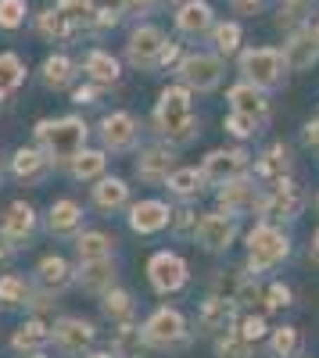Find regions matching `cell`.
Returning <instances> with one entry per match:
<instances>
[{
  "label": "cell",
  "instance_id": "obj_53",
  "mask_svg": "<svg viewBox=\"0 0 319 358\" xmlns=\"http://www.w3.org/2000/svg\"><path fill=\"white\" fill-rule=\"evenodd\" d=\"M309 258H312V262L319 265V229L312 233V244H309Z\"/></svg>",
  "mask_w": 319,
  "mask_h": 358
},
{
  "label": "cell",
  "instance_id": "obj_18",
  "mask_svg": "<svg viewBox=\"0 0 319 358\" xmlns=\"http://www.w3.org/2000/svg\"><path fill=\"white\" fill-rule=\"evenodd\" d=\"M126 212H129L126 222L136 236H155V233L172 226V204L162 201V197H140L126 208Z\"/></svg>",
  "mask_w": 319,
  "mask_h": 358
},
{
  "label": "cell",
  "instance_id": "obj_19",
  "mask_svg": "<svg viewBox=\"0 0 319 358\" xmlns=\"http://www.w3.org/2000/svg\"><path fill=\"white\" fill-rule=\"evenodd\" d=\"M226 104H229V111L234 115H244V118H255L258 126H269V118H273V104H269V94L266 90H258V86H251V83H234L226 90Z\"/></svg>",
  "mask_w": 319,
  "mask_h": 358
},
{
  "label": "cell",
  "instance_id": "obj_44",
  "mask_svg": "<svg viewBox=\"0 0 319 358\" xmlns=\"http://www.w3.org/2000/svg\"><path fill=\"white\" fill-rule=\"evenodd\" d=\"M222 129H226V136H234V143H248L262 133V126H258L255 118H244V115H234V111L222 118Z\"/></svg>",
  "mask_w": 319,
  "mask_h": 358
},
{
  "label": "cell",
  "instance_id": "obj_37",
  "mask_svg": "<svg viewBox=\"0 0 319 358\" xmlns=\"http://www.w3.org/2000/svg\"><path fill=\"white\" fill-rule=\"evenodd\" d=\"M101 312L119 326V322H133V315H136V301H133V294L126 290V287H115V290H108L104 297H101Z\"/></svg>",
  "mask_w": 319,
  "mask_h": 358
},
{
  "label": "cell",
  "instance_id": "obj_6",
  "mask_svg": "<svg viewBox=\"0 0 319 358\" xmlns=\"http://www.w3.org/2000/svg\"><path fill=\"white\" fill-rule=\"evenodd\" d=\"M255 165V155L248 151V143H234V147H212V151L201 158V176H205V183L212 190L226 187L229 179H241L248 176Z\"/></svg>",
  "mask_w": 319,
  "mask_h": 358
},
{
  "label": "cell",
  "instance_id": "obj_38",
  "mask_svg": "<svg viewBox=\"0 0 319 358\" xmlns=\"http://www.w3.org/2000/svg\"><path fill=\"white\" fill-rule=\"evenodd\" d=\"M22 83H25V62L11 50H0V101L11 97Z\"/></svg>",
  "mask_w": 319,
  "mask_h": 358
},
{
  "label": "cell",
  "instance_id": "obj_1",
  "mask_svg": "<svg viewBox=\"0 0 319 358\" xmlns=\"http://www.w3.org/2000/svg\"><path fill=\"white\" fill-rule=\"evenodd\" d=\"M151 126L158 133V140H165L169 147H190L201 136V118L194 115V94L183 83H169L151 111Z\"/></svg>",
  "mask_w": 319,
  "mask_h": 358
},
{
  "label": "cell",
  "instance_id": "obj_24",
  "mask_svg": "<svg viewBox=\"0 0 319 358\" xmlns=\"http://www.w3.org/2000/svg\"><path fill=\"white\" fill-rule=\"evenodd\" d=\"M90 201L94 208H101V212H122V208H129V183L122 176H101L97 183L90 187Z\"/></svg>",
  "mask_w": 319,
  "mask_h": 358
},
{
  "label": "cell",
  "instance_id": "obj_49",
  "mask_svg": "<svg viewBox=\"0 0 319 358\" xmlns=\"http://www.w3.org/2000/svg\"><path fill=\"white\" fill-rule=\"evenodd\" d=\"M180 62H183V47H180L176 40H169L165 50H162V57H158V72H162V69H176Z\"/></svg>",
  "mask_w": 319,
  "mask_h": 358
},
{
  "label": "cell",
  "instance_id": "obj_29",
  "mask_svg": "<svg viewBox=\"0 0 319 358\" xmlns=\"http://www.w3.org/2000/svg\"><path fill=\"white\" fill-rule=\"evenodd\" d=\"M302 351H305L302 326L283 322V326H273L269 330V337H266V355L269 358H302Z\"/></svg>",
  "mask_w": 319,
  "mask_h": 358
},
{
  "label": "cell",
  "instance_id": "obj_54",
  "mask_svg": "<svg viewBox=\"0 0 319 358\" xmlns=\"http://www.w3.org/2000/svg\"><path fill=\"white\" fill-rule=\"evenodd\" d=\"M86 358H115V355H111V351H90Z\"/></svg>",
  "mask_w": 319,
  "mask_h": 358
},
{
  "label": "cell",
  "instance_id": "obj_45",
  "mask_svg": "<svg viewBox=\"0 0 319 358\" xmlns=\"http://www.w3.org/2000/svg\"><path fill=\"white\" fill-rule=\"evenodd\" d=\"M237 330H241V337H248L251 344H262L266 337H269V330L273 326L266 322V312H241V322H237Z\"/></svg>",
  "mask_w": 319,
  "mask_h": 358
},
{
  "label": "cell",
  "instance_id": "obj_32",
  "mask_svg": "<svg viewBox=\"0 0 319 358\" xmlns=\"http://www.w3.org/2000/svg\"><path fill=\"white\" fill-rule=\"evenodd\" d=\"M54 162L40 151V147H18V151L11 155V176L15 179H25V183H36V179L47 176Z\"/></svg>",
  "mask_w": 319,
  "mask_h": 358
},
{
  "label": "cell",
  "instance_id": "obj_5",
  "mask_svg": "<svg viewBox=\"0 0 319 358\" xmlns=\"http://www.w3.org/2000/svg\"><path fill=\"white\" fill-rule=\"evenodd\" d=\"M237 72H241L244 83L273 94V90H280L287 83V72L291 69H287L280 47H244L237 54Z\"/></svg>",
  "mask_w": 319,
  "mask_h": 358
},
{
  "label": "cell",
  "instance_id": "obj_20",
  "mask_svg": "<svg viewBox=\"0 0 319 358\" xmlns=\"http://www.w3.org/2000/svg\"><path fill=\"white\" fill-rule=\"evenodd\" d=\"M215 8L208 4V0H183V4L176 8V15H172V25H176V33L187 36V40H205L212 36L215 29Z\"/></svg>",
  "mask_w": 319,
  "mask_h": 358
},
{
  "label": "cell",
  "instance_id": "obj_42",
  "mask_svg": "<svg viewBox=\"0 0 319 358\" xmlns=\"http://www.w3.org/2000/svg\"><path fill=\"white\" fill-rule=\"evenodd\" d=\"M255 344L248 337H241V330H229L215 341V358H251Z\"/></svg>",
  "mask_w": 319,
  "mask_h": 358
},
{
  "label": "cell",
  "instance_id": "obj_58",
  "mask_svg": "<svg viewBox=\"0 0 319 358\" xmlns=\"http://www.w3.org/2000/svg\"><path fill=\"white\" fill-rule=\"evenodd\" d=\"M316 212H319V194H316Z\"/></svg>",
  "mask_w": 319,
  "mask_h": 358
},
{
  "label": "cell",
  "instance_id": "obj_55",
  "mask_svg": "<svg viewBox=\"0 0 319 358\" xmlns=\"http://www.w3.org/2000/svg\"><path fill=\"white\" fill-rule=\"evenodd\" d=\"M309 29H312V36H316V43H319V18H316V22H309Z\"/></svg>",
  "mask_w": 319,
  "mask_h": 358
},
{
  "label": "cell",
  "instance_id": "obj_12",
  "mask_svg": "<svg viewBox=\"0 0 319 358\" xmlns=\"http://www.w3.org/2000/svg\"><path fill=\"white\" fill-rule=\"evenodd\" d=\"M169 36L165 29L151 25V22H140L129 29V40H126V62L136 69V72H158V57L165 50Z\"/></svg>",
  "mask_w": 319,
  "mask_h": 358
},
{
  "label": "cell",
  "instance_id": "obj_11",
  "mask_svg": "<svg viewBox=\"0 0 319 358\" xmlns=\"http://www.w3.org/2000/svg\"><path fill=\"white\" fill-rule=\"evenodd\" d=\"M305 204H309V190L298 183V179H287V183L266 190V201H262V212H258V219L262 222H298L302 212H305Z\"/></svg>",
  "mask_w": 319,
  "mask_h": 358
},
{
  "label": "cell",
  "instance_id": "obj_9",
  "mask_svg": "<svg viewBox=\"0 0 319 358\" xmlns=\"http://www.w3.org/2000/svg\"><path fill=\"white\" fill-rule=\"evenodd\" d=\"M237 241H241V219L219 212V208L201 212V222L194 229V244L205 255H226Z\"/></svg>",
  "mask_w": 319,
  "mask_h": 358
},
{
  "label": "cell",
  "instance_id": "obj_48",
  "mask_svg": "<svg viewBox=\"0 0 319 358\" xmlns=\"http://www.w3.org/2000/svg\"><path fill=\"white\" fill-rule=\"evenodd\" d=\"M101 90H104V86H97V83L86 79V86H76V90H72V104H79V108L97 104V101H101Z\"/></svg>",
  "mask_w": 319,
  "mask_h": 358
},
{
  "label": "cell",
  "instance_id": "obj_3",
  "mask_svg": "<svg viewBox=\"0 0 319 358\" xmlns=\"http://www.w3.org/2000/svg\"><path fill=\"white\" fill-rule=\"evenodd\" d=\"M36 147L54 162V165H69L79 151H86V140H90V126L79 115H62V118H40L36 129Z\"/></svg>",
  "mask_w": 319,
  "mask_h": 358
},
{
  "label": "cell",
  "instance_id": "obj_16",
  "mask_svg": "<svg viewBox=\"0 0 319 358\" xmlns=\"http://www.w3.org/2000/svg\"><path fill=\"white\" fill-rule=\"evenodd\" d=\"M180 169L176 162V147H169L165 140L151 143V147H140L136 151V162H133V172L140 183H151V187H165V179Z\"/></svg>",
  "mask_w": 319,
  "mask_h": 358
},
{
  "label": "cell",
  "instance_id": "obj_2",
  "mask_svg": "<svg viewBox=\"0 0 319 358\" xmlns=\"http://www.w3.org/2000/svg\"><path fill=\"white\" fill-rule=\"evenodd\" d=\"M295 244L291 233L276 222H262L255 219V226L244 233V268L251 276H266L273 268H280L287 258H291Z\"/></svg>",
  "mask_w": 319,
  "mask_h": 358
},
{
  "label": "cell",
  "instance_id": "obj_39",
  "mask_svg": "<svg viewBox=\"0 0 319 358\" xmlns=\"http://www.w3.org/2000/svg\"><path fill=\"white\" fill-rule=\"evenodd\" d=\"M86 8H90L97 29H115L129 11V0H86Z\"/></svg>",
  "mask_w": 319,
  "mask_h": 358
},
{
  "label": "cell",
  "instance_id": "obj_40",
  "mask_svg": "<svg viewBox=\"0 0 319 358\" xmlns=\"http://www.w3.org/2000/svg\"><path fill=\"white\" fill-rule=\"evenodd\" d=\"M295 305V290L291 283H283V280H269L266 290H262V312L273 315V312H287Z\"/></svg>",
  "mask_w": 319,
  "mask_h": 358
},
{
  "label": "cell",
  "instance_id": "obj_51",
  "mask_svg": "<svg viewBox=\"0 0 319 358\" xmlns=\"http://www.w3.org/2000/svg\"><path fill=\"white\" fill-rule=\"evenodd\" d=\"M169 4H176V0H129L133 11H158V8H169Z\"/></svg>",
  "mask_w": 319,
  "mask_h": 358
},
{
  "label": "cell",
  "instance_id": "obj_14",
  "mask_svg": "<svg viewBox=\"0 0 319 358\" xmlns=\"http://www.w3.org/2000/svg\"><path fill=\"white\" fill-rule=\"evenodd\" d=\"M50 334H54V348L62 355H69V358H86L94 351V344H97V326L90 319H83V315L54 319Z\"/></svg>",
  "mask_w": 319,
  "mask_h": 358
},
{
  "label": "cell",
  "instance_id": "obj_15",
  "mask_svg": "<svg viewBox=\"0 0 319 358\" xmlns=\"http://www.w3.org/2000/svg\"><path fill=\"white\" fill-rule=\"evenodd\" d=\"M97 136L101 147L111 155H129L140 147V122L133 111H108L97 122Z\"/></svg>",
  "mask_w": 319,
  "mask_h": 358
},
{
  "label": "cell",
  "instance_id": "obj_52",
  "mask_svg": "<svg viewBox=\"0 0 319 358\" xmlns=\"http://www.w3.org/2000/svg\"><path fill=\"white\" fill-rule=\"evenodd\" d=\"M305 143H312L319 151V118H312V122H305Z\"/></svg>",
  "mask_w": 319,
  "mask_h": 358
},
{
  "label": "cell",
  "instance_id": "obj_21",
  "mask_svg": "<svg viewBox=\"0 0 319 358\" xmlns=\"http://www.w3.org/2000/svg\"><path fill=\"white\" fill-rule=\"evenodd\" d=\"M280 50H283V62H287V69H291V72H309L319 62V43H316L309 25L295 29V33H287V40H283Z\"/></svg>",
  "mask_w": 319,
  "mask_h": 358
},
{
  "label": "cell",
  "instance_id": "obj_46",
  "mask_svg": "<svg viewBox=\"0 0 319 358\" xmlns=\"http://www.w3.org/2000/svg\"><path fill=\"white\" fill-rule=\"evenodd\" d=\"M197 222H201V212H197L194 204H176V208H172V226L169 229L176 233V236H190V241H194Z\"/></svg>",
  "mask_w": 319,
  "mask_h": 358
},
{
  "label": "cell",
  "instance_id": "obj_43",
  "mask_svg": "<svg viewBox=\"0 0 319 358\" xmlns=\"http://www.w3.org/2000/svg\"><path fill=\"white\" fill-rule=\"evenodd\" d=\"M25 301H29V283L22 276H15V273L0 276V305H4V308H18Z\"/></svg>",
  "mask_w": 319,
  "mask_h": 358
},
{
  "label": "cell",
  "instance_id": "obj_8",
  "mask_svg": "<svg viewBox=\"0 0 319 358\" xmlns=\"http://www.w3.org/2000/svg\"><path fill=\"white\" fill-rule=\"evenodd\" d=\"M262 201H266V187L258 183V179L248 172L241 179H229L226 187L215 190V208L226 215H234V219H244V215H255L262 212Z\"/></svg>",
  "mask_w": 319,
  "mask_h": 358
},
{
  "label": "cell",
  "instance_id": "obj_35",
  "mask_svg": "<svg viewBox=\"0 0 319 358\" xmlns=\"http://www.w3.org/2000/svg\"><path fill=\"white\" fill-rule=\"evenodd\" d=\"M76 258L79 262H101V258H115V236L104 229H83L76 236Z\"/></svg>",
  "mask_w": 319,
  "mask_h": 358
},
{
  "label": "cell",
  "instance_id": "obj_50",
  "mask_svg": "<svg viewBox=\"0 0 319 358\" xmlns=\"http://www.w3.org/2000/svg\"><path fill=\"white\" fill-rule=\"evenodd\" d=\"M229 4H234V11H237V15H258L266 0H229Z\"/></svg>",
  "mask_w": 319,
  "mask_h": 358
},
{
  "label": "cell",
  "instance_id": "obj_31",
  "mask_svg": "<svg viewBox=\"0 0 319 358\" xmlns=\"http://www.w3.org/2000/svg\"><path fill=\"white\" fill-rule=\"evenodd\" d=\"M65 169H69L72 179H79V183H97L101 176H108V151L104 147H86V151H79Z\"/></svg>",
  "mask_w": 319,
  "mask_h": 358
},
{
  "label": "cell",
  "instance_id": "obj_34",
  "mask_svg": "<svg viewBox=\"0 0 319 358\" xmlns=\"http://www.w3.org/2000/svg\"><path fill=\"white\" fill-rule=\"evenodd\" d=\"M115 358H143V351H151L148 341H143V330L136 322H119L111 330V348H108Z\"/></svg>",
  "mask_w": 319,
  "mask_h": 358
},
{
  "label": "cell",
  "instance_id": "obj_41",
  "mask_svg": "<svg viewBox=\"0 0 319 358\" xmlns=\"http://www.w3.org/2000/svg\"><path fill=\"white\" fill-rule=\"evenodd\" d=\"M36 29H40V36H47V40H72V29H69L65 15L57 8H43L36 15Z\"/></svg>",
  "mask_w": 319,
  "mask_h": 358
},
{
  "label": "cell",
  "instance_id": "obj_4",
  "mask_svg": "<svg viewBox=\"0 0 319 358\" xmlns=\"http://www.w3.org/2000/svg\"><path fill=\"white\" fill-rule=\"evenodd\" d=\"M143 341H148L151 351H180L194 341L190 319L176 308V305H158L148 319L140 322Z\"/></svg>",
  "mask_w": 319,
  "mask_h": 358
},
{
  "label": "cell",
  "instance_id": "obj_57",
  "mask_svg": "<svg viewBox=\"0 0 319 358\" xmlns=\"http://www.w3.org/2000/svg\"><path fill=\"white\" fill-rule=\"evenodd\" d=\"M29 358H47V355H43V351H40V355H29Z\"/></svg>",
  "mask_w": 319,
  "mask_h": 358
},
{
  "label": "cell",
  "instance_id": "obj_36",
  "mask_svg": "<svg viewBox=\"0 0 319 358\" xmlns=\"http://www.w3.org/2000/svg\"><path fill=\"white\" fill-rule=\"evenodd\" d=\"M212 50L222 57V62H226V57H234V54H241L244 47V29H241V22H234V18H229V22H215V29H212Z\"/></svg>",
  "mask_w": 319,
  "mask_h": 358
},
{
  "label": "cell",
  "instance_id": "obj_7",
  "mask_svg": "<svg viewBox=\"0 0 319 358\" xmlns=\"http://www.w3.org/2000/svg\"><path fill=\"white\" fill-rule=\"evenodd\" d=\"M176 79L190 94H212L226 79V62L215 50H187L183 62L176 65Z\"/></svg>",
  "mask_w": 319,
  "mask_h": 358
},
{
  "label": "cell",
  "instance_id": "obj_56",
  "mask_svg": "<svg viewBox=\"0 0 319 358\" xmlns=\"http://www.w3.org/2000/svg\"><path fill=\"white\" fill-rule=\"evenodd\" d=\"M280 4H312V0H280Z\"/></svg>",
  "mask_w": 319,
  "mask_h": 358
},
{
  "label": "cell",
  "instance_id": "obj_47",
  "mask_svg": "<svg viewBox=\"0 0 319 358\" xmlns=\"http://www.w3.org/2000/svg\"><path fill=\"white\" fill-rule=\"evenodd\" d=\"M25 15H29V4L25 0H0V29H22L25 25Z\"/></svg>",
  "mask_w": 319,
  "mask_h": 358
},
{
  "label": "cell",
  "instance_id": "obj_25",
  "mask_svg": "<svg viewBox=\"0 0 319 358\" xmlns=\"http://www.w3.org/2000/svg\"><path fill=\"white\" fill-rule=\"evenodd\" d=\"M83 204L72 201V197H62L47 208V229L54 236H79L83 233Z\"/></svg>",
  "mask_w": 319,
  "mask_h": 358
},
{
  "label": "cell",
  "instance_id": "obj_28",
  "mask_svg": "<svg viewBox=\"0 0 319 358\" xmlns=\"http://www.w3.org/2000/svg\"><path fill=\"white\" fill-rule=\"evenodd\" d=\"M0 233H4V241H11V244L29 241V236L36 233V208L25 204V201H15L4 212V219H0Z\"/></svg>",
  "mask_w": 319,
  "mask_h": 358
},
{
  "label": "cell",
  "instance_id": "obj_22",
  "mask_svg": "<svg viewBox=\"0 0 319 358\" xmlns=\"http://www.w3.org/2000/svg\"><path fill=\"white\" fill-rule=\"evenodd\" d=\"M36 283L43 287L47 297H57V294H65L72 283H76V268L69 258L62 255H43L36 262Z\"/></svg>",
  "mask_w": 319,
  "mask_h": 358
},
{
  "label": "cell",
  "instance_id": "obj_26",
  "mask_svg": "<svg viewBox=\"0 0 319 358\" xmlns=\"http://www.w3.org/2000/svg\"><path fill=\"white\" fill-rule=\"evenodd\" d=\"M165 190H169V197H172V201H180V204H194L201 194L208 190V183H205V176H201V169H197V165H180L176 172H172V176L165 179Z\"/></svg>",
  "mask_w": 319,
  "mask_h": 358
},
{
  "label": "cell",
  "instance_id": "obj_13",
  "mask_svg": "<svg viewBox=\"0 0 319 358\" xmlns=\"http://www.w3.org/2000/svg\"><path fill=\"white\" fill-rule=\"evenodd\" d=\"M295 165H298V162H295V147L283 143V140H276V143L262 147V151L255 155L251 176H255L266 190H273V187L287 183V179H295Z\"/></svg>",
  "mask_w": 319,
  "mask_h": 358
},
{
  "label": "cell",
  "instance_id": "obj_10",
  "mask_svg": "<svg viewBox=\"0 0 319 358\" xmlns=\"http://www.w3.org/2000/svg\"><path fill=\"white\" fill-rule=\"evenodd\" d=\"M148 283L158 297H172V294H180L187 290L190 283V265L180 251H155L148 258Z\"/></svg>",
  "mask_w": 319,
  "mask_h": 358
},
{
  "label": "cell",
  "instance_id": "obj_33",
  "mask_svg": "<svg viewBox=\"0 0 319 358\" xmlns=\"http://www.w3.org/2000/svg\"><path fill=\"white\" fill-rule=\"evenodd\" d=\"M50 341H54V334H50V326L43 319H29L11 334V348L22 351V355H40Z\"/></svg>",
  "mask_w": 319,
  "mask_h": 358
},
{
  "label": "cell",
  "instance_id": "obj_17",
  "mask_svg": "<svg viewBox=\"0 0 319 358\" xmlns=\"http://www.w3.org/2000/svg\"><path fill=\"white\" fill-rule=\"evenodd\" d=\"M237 322H241V308L237 301H226V297H205L197 308V334L208 341H219L222 334L237 330Z\"/></svg>",
  "mask_w": 319,
  "mask_h": 358
},
{
  "label": "cell",
  "instance_id": "obj_30",
  "mask_svg": "<svg viewBox=\"0 0 319 358\" xmlns=\"http://www.w3.org/2000/svg\"><path fill=\"white\" fill-rule=\"evenodd\" d=\"M76 76H79V65L72 62L69 54H47L43 57V65H40V83L47 86V90H69L72 83H76Z\"/></svg>",
  "mask_w": 319,
  "mask_h": 358
},
{
  "label": "cell",
  "instance_id": "obj_23",
  "mask_svg": "<svg viewBox=\"0 0 319 358\" xmlns=\"http://www.w3.org/2000/svg\"><path fill=\"white\" fill-rule=\"evenodd\" d=\"M76 283L86 294L104 297L108 290L119 287V268H115V258H101V262H79L76 268Z\"/></svg>",
  "mask_w": 319,
  "mask_h": 358
},
{
  "label": "cell",
  "instance_id": "obj_27",
  "mask_svg": "<svg viewBox=\"0 0 319 358\" xmlns=\"http://www.w3.org/2000/svg\"><path fill=\"white\" fill-rule=\"evenodd\" d=\"M83 76L90 83H97V86H115L122 79V62L111 50L94 47V50H86V57H83Z\"/></svg>",
  "mask_w": 319,
  "mask_h": 358
}]
</instances>
